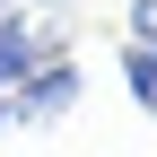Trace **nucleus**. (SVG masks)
<instances>
[{"instance_id": "obj_1", "label": "nucleus", "mask_w": 157, "mask_h": 157, "mask_svg": "<svg viewBox=\"0 0 157 157\" xmlns=\"http://www.w3.org/2000/svg\"><path fill=\"white\" fill-rule=\"evenodd\" d=\"M9 113H17V122H70V113H78V61H70V52H44V61L9 87Z\"/></svg>"}, {"instance_id": "obj_2", "label": "nucleus", "mask_w": 157, "mask_h": 157, "mask_svg": "<svg viewBox=\"0 0 157 157\" xmlns=\"http://www.w3.org/2000/svg\"><path fill=\"white\" fill-rule=\"evenodd\" d=\"M44 52H52V44H44V26H26V9H9V17H0V96H9L17 78L44 61Z\"/></svg>"}, {"instance_id": "obj_3", "label": "nucleus", "mask_w": 157, "mask_h": 157, "mask_svg": "<svg viewBox=\"0 0 157 157\" xmlns=\"http://www.w3.org/2000/svg\"><path fill=\"white\" fill-rule=\"evenodd\" d=\"M122 87L140 113H157V44H122Z\"/></svg>"}, {"instance_id": "obj_4", "label": "nucleus", "mask_w": 157, "mask_h": 157, "mask_svg": "<svg viewBox=\"0 0 157 157\" xmlns=\"http://www.w3.org/2000/svg\"><path fill=\"white\" fill-rule=\"evenodd\" d=\"M131 44H157V0H131Z\"/></svg>"}, {"instance_id": "obj_5", "label": "nucleus", "mask_w": 157, "mask_h": 157, "mask_svg": "<svg viewBox=\"0 0 157 157\" xmlns=\"http://www.w3.org/2000/svg\"><path fill=\"white\" fill-rule=\"evenodd\" d=\"M35 9H61V17H70V9H78V0H35Z\"/></svg>"}, {"instance_id": "obj_6", "label": "nucleus", "mask_w": 157, "mask_h": 157, "mask_svg": "<svg viewBox=\"0 0 157 157\" xmlns=\"http://www.w3.org/2000/svg\"><path fill=\"white\" fill-rule=\"evenodd\" d=\"M9 9H26V0H0V17H9Z\"/></svg>"}, {"instance_id": "obj_7", "label": "nucleus", "mask_w": 157, "mask_h": 157, "mask_svg": "<svg viewBox=\"0 0 157 157\" xmlns=\"http://www.w3.org/2000/svg\"><path fill=\"white\" fill-rule=\"evenodd\" d=\"M0 122H17V113H9V96H0Z\"/></svg>"}]
</instances>
